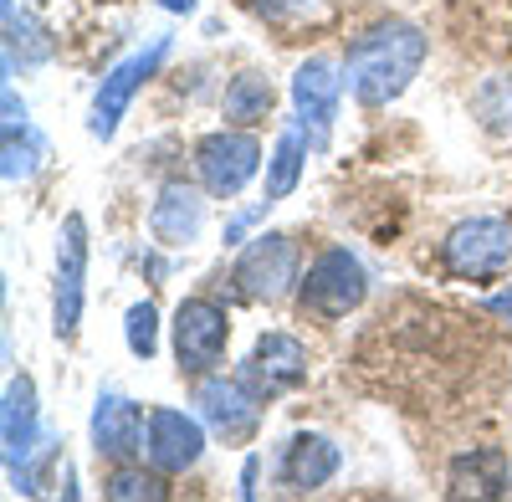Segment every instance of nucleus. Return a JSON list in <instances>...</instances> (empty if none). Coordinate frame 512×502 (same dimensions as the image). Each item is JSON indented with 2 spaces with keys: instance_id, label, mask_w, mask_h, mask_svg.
I'll use <instances>...</instances> for the list:
<instances>
[{
  "instance_id": "nucleus-11",
  "label": "nucleus",
  "mask_w": 512,
  "mask_h": 502,
  "mask_svg": "<svg viewBox=\"0 0 512 502\" xmlns=\"http://www.w3.org/2000/svg\"><path fill=\"white\" fill-rule=\"evenodd\" d=\"M0 446H6V472L16 482V492H26V472L41 451V431H36V385L26 374H11L6 385V415H0Z\"/></svg>"
},
{
  "instance_id": "nucleus-27",
  "label": "nucleus",
  "mask_w": 512,
  "mask_h": 502,
  "mask_svg": "<svg viewBox=\"0 0 512 502\" xmlns=\"http://www.w3.org/2000/svg\"><path fill=\"white\" fill-rule=\"evenodd\" d=\"M487 313H492L497 323H507V328H512V287L492 292V298H487Z\"/></svg>"
},
{
  "instance_id": "nucleus-3",
  "label": "nucleus",
  "mask_w": 512,
  "mask_h": 502,
  "mask_svg": "<svg viewBox=\"0 0 512 502\" xmlns=\"http://www.w3.org/2000/svg\"><path fill=\"white\" fill-rule=\"evenodd\" d=\"M369 298V272L349 246H328L303 277V308L318 318H349Z\"/></svg>"
},
{
  "instance_id": "nucleus-6",
  "label": "nucleus",
  "mask_w": 512,
  "mask_h": 502,
  "mask_svg": "<svg viewBox=\"0 0 512 502\" xmlns=\"http://www.w3.org/2000/svg\"><path fill=\"white\" fill-rule=\"evenodd\" d=\"M195 170H200L205 195L231 200V195L246 190V180L256 170H262V144L251 134H236V129H216L195 144Z\"/></svg>"
},
{
  "instance_id": "nucleus-16",
  "label": "nucleus",
  "mask_w": 512,
  "mask_h": 502,
  "mask_svg": "<svg viewBox=\"0 0 512 502\" xmlns=\"http://www.w3.org/2000/svg\"><path fill=\"white\" fill-rule=\"evenodd\" d=\"M338 446L328 441V436H313V431H303V436H292L287 446H282V467H277V477H282V487L287 492H318V487H328L333 477H338Z\"/></svg>"
},
{
  "instance_id": "nucleus-13",
  "label": "nucleus",
  "mask_w": 512,
  "mask_h": 502,
  "mask_svg": "<svg viewBox=\"0 0 512 502\" xmlns=\"http://www.w3.org/2000/svg\"><path fill=\"white\" fill-rule=\"evenodd\" d=\"M246 380L262 390V400H277L308 380V349L292 333H262L246 359Z\"/></svg>"
},
{
  "instance_id": "nucleus-24",
  "label": "nucleus",
  "mask_w": 512,
  "mask_h": 502,
  "mask_svg": "<svg viewBox=\"0 0 512 502\" xmlns=\"http://www.w3.org/2000/svg\"><path fill=\"white\" fill-rule=\"evenodd\" d=\"M123 339H128V354H134V359H154V349H159V313H154V303H134V308H128Z\"/></svg>"
},
{
  "instance_id": "nucleus-21",
  "label": "nucleus",
  "mask_w": 512,
  "mask_h": 502,
  "mask_svg": "<svg viewBox=\"0 0 512 502\" xmlns=\"http://www.w3.org/2000/svg\"><path fill=\"white\" fill-rule=\"evenodd\" d=\"M52 52L57 47H52L47 26L16 6H6V67H16V57H21V67H41V62H52Z\"/></svg>"
},
{
  "instance_id": "nucleus-25",
  "label": "nucleus",
  "mask_w": 512,
  "mask_h": 502,
  "mask_svg": "<svg viewBox=\"0 0 512 502\" xmlns=\"http://www.w3.org/2000/svg\"><path fill=\"white\" fill-rule=\"evenodd\" d=\"M267 211H272V200H267V195H262V200H256V205H251V211H236V216L226 221V231H221V241H226V246H241V241H246V231H251L256 221H262Z\"/></svg>"
},
{
  "instance_id": "nucleus-30",
  "label": "nucleus",
  "mask_w": 512,
  "mask_h": 502,
  "mask_svg": "<svg viewBox=\"0 0 512 502\" xmlns=\"http://www.w3.org/2000/svg\"><path fill=\"white\" fill-rule=\"evenodd\" d=\"M6 6H16V0H6Z\"/></svg>"
},
{
  "instance_id": "nucleus-19",
  "label": "nucleus",
  "mask_w": 512,
  "mask_h": 502,
  "mask_svg": "<svg viewBox=\"0 0 512 502\" xmlns=\"http://www.w3.org/2000/svg\"><path fill=\"white\" fill-rule=\"evenodd\" d=\"M272 103H277V88H272L267 72H236L231 88H226V98H221V113H226V123H241V129H251V123L272 118Z\"/></svg>"
},
{
  "instance_id": "nucleus-2",
  "label": "nucleus",
  "mask_w": 512,
  "mask_h": 502,
  "mask_svg": "<svg viewBox=\"0 0 512 502\" xmlns=\"http://www.w3.org/2000/svg\"><path fill=\"white\" fill-rule=\"evenodd\" d=\"M441 267L456 282H492L512 272V221L507 216H472L456 221L441 241Z\"/></svg>"
},
{
  "instance_id": "nucleus-20",
  "label": "nucleus",
  "mask_w": 512,
  "mask_h": 502,
  "mask_svg": "<svg viewBox=\"0 0 512 502\" xmlns=\"http://www.w3.org/2000/svg\"><path fill=\"white\" fill-rule=\"evenodd\" d=\"M308 129L303 123H292V129H282V139H277V149H272V159H267V200L277 205V200H287L292 190H297V180H303V164H308Z\"/></svg>"
},
{
  "instance_id": "nucleus-29",
  "label": "nucleus",
  "mask_w": 512,
  "mask_h": 502,
  "mask_svg": "<svg viewBox=\"0 0 512 502\" xmlns=\"http://www.w3.org/2000/svg\"><path fill=\"white\" fill-rule=\"evenodd\" d=\"M159 6H164V11H175V16H185V11L200 6V0H159Z\"/></svg>"
},
{
  "instance_id": "nucleus-10",
  "label": "nucleus",
  "mask_w": 512,
  "mask_h": 502,
  "mask_svg": "<svg viewBox=\"0 0 512 502\" xmlns=\"http://www.w3.org/2000/svg\"><path fill=\"white\" fill-rule=\"evenodd\" d=\"M205 456V431L195 415L185 410H149V421H144V462L164 477H180L190 472L195 462Z\"/></svg>"
},
{
  "instance_id": "nucleus-9",
  "label": "nucleus",
  "mask_w": 512,
  "mask_h": 502,
  "mask_svg": "<svg viewBox=\"0 0 512 502\" xmlns=\"http://www.w3.org/2000/svg\"><path fill=\"white\" fill-rule=\"evenodd\" d=\"M292 282H297V241L287 231H267V236H256L241 251V262H236L241 298L277 303V298H287V292H292Z\"/></svg>"
},
{
  "instance_id": "nucleus-28",
  "label": "nucleus",
  "mask_w": 512,
  "mask_h": 502,
  "mask_svg": "<svg viewBox=\"0 0 512 502\" xmlns=\"http://www.w3.org/2000/svg\"><path fill=\"white\" fill-rule=\"evenodd\" d=\"M256 467H262V456H246V467H241V497H256Z\"/></svg>"
},
{
  "instance_id": "nucleus-8",
  "label": "nucleus",
  "mask_w": 512,
  "mask_h": 502,
  "mask_svg": "<svg viewBox=\"0 0 512 502\" xmlns=\"http://www.w3.org/2000/svg\"><path fill=\"white\" fill-rule=\"evenodd\" d=\"M226 339H231V318L221 303L210 298H185L175 313V359L180 374H210L226 359Z\"/></svg>"
},
{
  "instance_id": "nucleus-7",
  "label": "nucleus",
  "mask_w": 512,
  "mask_h": 502,
  "mask_svg": "<svg viewBox=\"0 0 512 502\" xmlns=\"http://www.w3.org/2000/svg\"><path fill=\"white\" fill-rule=\"evenodd\" d=\"M88 298V221L67 216L57 231V282H52V328L57 339H72Z\"/></svg>"
},
{
  "instance_id": "nucleus-17",
  "label": "nucleus",
  "mask_w": 512,
  "mask_h": 502,
  "mask_svg": "<svg viewBox=\"0 0 512 502\" xmlns=\"http://www.w3.org/2000/svg\"><path fill=\"white\" fill-rule=\"evenodd\" d=\"M451 497H502L507 492V456L497 446H472L451 462Z\"/></svg>"
},
{
  "instance_id": "nucleus-15",
  "label": "nucleus",
  "mask_w": 512,
  "mask_h": 502,
  "mask_svg": "<svg viewBox=\"0 0 512 502\" xmlns=\"http://www.w3.org/2000/svg\"><path fill=\"white\" fill-rule=\"evenodd\" d=\"M205 231V195L185 180H169L149 211V236L159 246H195Z\"/></svg>"
},
{
  "instance_id": "nucleus-12",
  "label": "nucleus",
  "mask_w": 512,
  "mask_h": 502,
  "mask_svg": "<svg viewBox=\"0 0 512 502\" xmlns=\"http://www.w3.org/2000/svg\"><path fill=\"white\" fill-rule=\"evenodd\" d=\"M338 103H344V77L328 57H308L303 67L292 72V108H297V123L318 139H328V129L338 123Z\"/></svg>"
},
{
  "instance_id": "nucleus-5",
  "label": "nucleus",
  "mask_w": 512,
  "mask_h": 502,
  "mask_svg": "<svg viewBox=\"0 0 512 502\" xmlns=\"http://www.w3.org/2000/svg\"><path fill=\"white\" fill-rule=\"evenodd\" d=\"M169 47L175 41L169 36H154L149 47H139V52H128L103 82H98V98H93V123L88 129L98 134V139H113L118 134V123H123V113H128V103H134V93L144 88V82L164 67V57H169Z\"/></svg>"
},
{
  "instance_id": "nucleus-4",
  "label": "nucleus",
  "mask_w": 512,
  "mask_h": 502,
  "mask_svg": "<svg viewBox=\"0 0 512 502\" xmlns=\"http://www.w3.org/2000/svg\"><path fill=\"white\" fill-rule=\"evenodd\" d=\"M195 405L200 421L216 431L221 441H251L256 426H262V390L251 380H236V374H200L195 385Z\"/></svg>"
},
{
  "instance_id": "nucleus-18",
  "label": "nucleus",
  "mask_w": 512,
  "mask_h": 502,
  "mask_svg": "<svg viewBox=\"0 0 512 502\" xmlns=\"http://www.w3.org/2000/svg\"><path fill=\"white\" fill-rule=\"evenodd\" d=\"M41 139L26 118V103L16 98V88L6 82V180H31L36 164H41Z\"/></svg>"
},
{
  "instance_id": "nucleus-23",
  "label": "nucleus",
  "mask_w": 512,
  "mask_h": 502,
  "mask_svg": "<svg viewBox=\"0 0 512 502\" xmlns=\"http://www.w3.org/2000/svg\"><path fill=\"white\" fill-rule=\"evenodd\" d=\"M472 108L492 134H512V77H487L472 98Z\"/></svg>"
},
{
  "instance_id": "nucleus-14",
  "label": "nucleus",
  "mask_w": 512,
  "mask_h": 502,
  "mask_svg": "<svg viewBox=\"0 0 512 502\" xmlns=\"http://www.w3.org/2000/svg\"><path fill=\"white\" fill-rule=\"evenodd\" d=\"M93 451H98V462H134V456L144 451V410L134 400H123V395H98L93 405Z\"/></svg>"
},
{
  "instance_id": "nucleus-1",
  "label": "nucleus",
  "mask_w": 512,
  "mask_h": 502,
  "mask_svg": "<svg viewBox=\"0 0 512 502\" xmlns=\"http://www.w3.org/2000/svg\"><path fill=\"white\" fill-rule=\"evenodd\" d=\"M425 52H431V41H425L420 26H410V21H374L369 31H359L349 41V93L364 108L395 103L415 82Z\"/></svg>"
},
{
  "instance_id": "nucleus-22",
  "label": "nucleus",
  "mask_w": 512,
  "mask_h": 502,
  "mask_svg": "<svg viewBox=\"0 0 512 502\" xmlns=\"http://www.w3.org/2000/svg\"><path fill=\"white\" fill-rule=\"evenodd\" d=\"M103 492L113 497V502H139V497H149V502H159V497H169V487H164V472H144V467H118L108 482H103Z\"/></svg>"
},
{
  "instance_id": "nucleus-26",
  "label": "nucleus",
  "mask_w": 512,
  "mask_h": 502,
  "mask_svg": "<svg viewBox=\"0 0 512 502\" xmlns=\"http://www.w3.org/2000/svg\"><path fill=\"white\" fill-rule=\"evenodd\" d=\"M246 6H251L256 16H267V21H292V16L313 11V0H246Z\"/></svg>"
}]
</instances>
